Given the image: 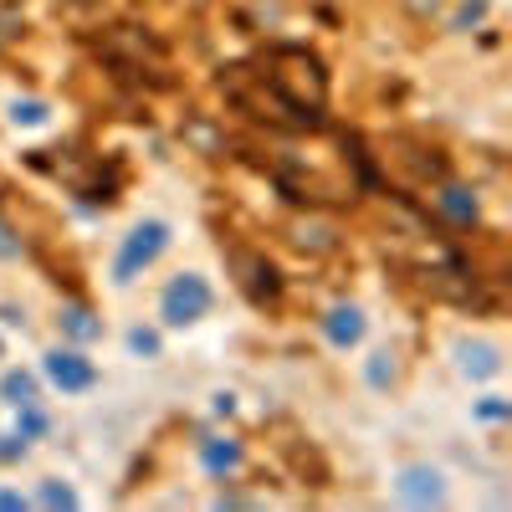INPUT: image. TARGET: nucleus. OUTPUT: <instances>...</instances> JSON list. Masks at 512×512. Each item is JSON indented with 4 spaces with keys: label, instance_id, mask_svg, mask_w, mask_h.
<instances>
[{
    "label": "nucleus",
    "instance_id": "3",
    "mask_svg": "<svg viewBox=\"0 0 512 512\" xmlns=\"http://www.w3.org/2000/svg\"><path fill=\"white\" fill-rule=\"evenodd\" d=\"M41 374H47L62 395H82V390H93V384H98V369L82 359L77 349H52L47 359H41Z\"/></svg>",
    "mask_w": 512,
    "mask_h": 512
},
{
    "label": "nucleus",
    "instance_id": "4",
    "mask_svg": "<svg viewBox=\"0 0 512 512\" xmlns=\"http://www.w3.org/2000/svg\"><path fill=\"white\" fill-rule=\"evenodd\" d=\"M400 502L410 507H436L441 502V472H431V466H405L400 482H395Z\"/></svg>",
    "mask_w": 512,
    "mask_h": 512
},
{
    "label": "nucleus",
    "instance_id": "14",
    "mask_svg": "<svg viewBox=\"0 0 512 512\" xmlns=\"http://www.w3.org/2000/svg\"><path fill=\"white\" fill-rule=\"evenodd\" d=\"M11 118H16V123H47V108H41V103H16Z\"/></svg>",
    "mask_w": 512,
    "mask_h": 512
},
{
    "label": "nucleus",
    "instance_id": "7",
    "mask_svg": "<svg viewBox=\"0 0 512 512\" xmlns=\"http://www.w3.org/2000/svg\"><path fill=\"white\" fill-rule=\"evenodd\" d=\"M456 354H461V369H466V374H477V379H492V374L502 369V359H497L492 344H461Z\"/></svg>",
    "mask_w": 512,
    "mask_h": 512
},
{
    "label": "nucleus",
    "instance_id": "15",
    "mask_svg": "<svg viewBox=\"0 0 512 512\" xmlns=\"http://www.w3.org/2000/svg\"><path fill=\"white\" fill-rule=\"evenodd\" d=\"M477 415H482V420H507V405L492 395V400H482V405H477Z\"/></svg>",
    "mask_w": 512,
    "mask_h": 512
},
{
    "label": "nucleus",
    "instance_id": "12",
    "mask_svg": "<svg viewBox=\"0 0 512 512\" xmlns=\"http://www.w3.org/2000/svg\"><path fill=\"white\" fill-rule=\"evenodd\" d=\"M41 502L47 507H77V492L62 487V482H41Z\"/></svg>",
    "mask_w": 512,
    "mask_h": 512
},
{
    "label": "nucleus",
    "instance_id": "10",
    "mask_svg": "<svg viewBox=\"0 0 512 512\" xmlns=\"http://www.w3.org/2000/svg\"><path fill=\"white\" fill-rule=\"evenodd\" d=\"M0 395H6V405H31V400H36V379L16 369V374L0 379Z\"/></svg>",
    "mask_w": 512,
    "mask_h": 512
},
{
    "label": "nucleus",
    "instance_id": "8",
    "mask_svg": "<svg viewBox=\"0 0 512 512\" xmlns=\"http://www.w3.org/2000/svg\"><path fill=\"white\" fill-rule=\"evenodd\" d=\"M441 210H446L451 221H477V195L461 190V185H446L441 190Z\"/></svg>",
    "mask_w": 512,
    "mask_h": 512
},
{
    "label": "nucleus",
    "instance_id": "13",
    "mask_svg": "<svg viewBox=\"0 0 512 512\" xmlns=\"http://www.w3.org/2000/svg\"><path fill=\"white\" fill-rule=\"evenodd\" d=\"M128 349H134V354H159V333L134 328V333H128Z\"/></svg>",
    "mask_w": 512,
    "mask_h": 512
},
{
    "label": "nucleus",
    "instance_id": "2",
    "mask_svg": "<svg viewBox=\"0 0 512 512\" xmlns=\"http://www.w3.org/2000/svg\"><path fill=\"white\" fill-rule=\"evenodd\" d=\"M205 313H210V282L195 277V272H180L175 282L164 287V297H159V318L169 328H185V323H195Z\"/></svg>",
    "mask_w": 512,
    "mask_h": 512
},
{
    "label": "nucleus",
    "instance_id": "5",
    "mask_svg": "<svg viewBox=\"0 0 512 512\" xmlns=\"http://www.w3.org/2000/svg\"><path fill=\"white\" fill-rule=\"evenodd\" d=\"M323 333H328V344H338V349H349V344H359L364 338V313L359 308H328V318H323Z\"/></svg>",
    "mask_w": 512,
    "mask_h": 512
},
{
    "label": "nucleus",
    "instance_id": "18",
    "mask_svg": "<svg viewBox=\"0 0 512 512\" xmlns=\"http://www.w3.org/2000/svg\"><path fill=\"white\" fill-rule=\"evenodd\" d=\"M0 507H11V512H16V507H26V497H21V492H0Z\"/></svg>",
    "mask_w": 512,
    "mask_h": 512
},
{
    "label": "nucleus",
    "instance_id": "16",
    "mask_svg": "<svg viewBox=\"0 0 512 512\" xmlns=\"http://www.w3.org/2000/svg\"><path fill=\"white\" fill-rule=\"evenodd\" d=\"M21 446H26L21 436H0V461H16V456H21Z\"/></svg>",
    "mask_w": 512,
    "mask_h": 512
},
{
    "label": "nucleus",
    "instance_id": "11",
    "mask_svg": "<svg viewBox=\"0 0 512 512\" xmlns=\"http://www.w3.org/2000/svg\"><path fill=\"white\" fill-rule=\"evenodd\" d=\"M16 410H21V420H16V436H21V441H31V436L47 431V415L36 410V400H31V405H16Z\"/></svg>",
    "mask_w": 512,
    "mask_h": 512
},
{
    "label": "nucleus",
    "instance_id": "9",
    "mask_svg": "<svg viewBox=\"0 0 512 512\" xmlns=\"http://www.w3.org/2000/svg\"><path fill=\"white\" fill-rule=\"evenodd\" d=\"M62 328L77 338V344H88V338H98V333H103V328L93 323V313H88V308H77V303H72V308H62Z\"/></svg>",
    "mask_w": 512,
    "mask_h": 512
},
{
    "label": "nucleus",
    "instance_id": "6",
    "mask_svg": "<svg viewBox=\"0 0 512 512\" xmlns=\"http://www.w3.org/2000/svg\"><path fill=\"white\" fill-rule=\"evenodd\" d=\"M200 461H205V472L226 477V472L241 466V446L236 441H200Z\"/></svg>",
    "mask_w": 512,
    "mask_h": 512
},
{
    "label": "nucleus",
    "instance_id": "1",
    "mask_svg": "<svg viewBox=\"0 0 512 512\" xmlns=\"http://www.w3.org/2000/svg\"><path fill=\"white\" fill-rule=\"evenodd\" d=\"M164 246H169V226H164V221H139L134 231L123 236V246H118L113 282H118V287H128V282H134V277L154 262V256H159Z\"/></svg>",
    "mask_w": 512,
    "mask_h": 512
},
{
    "label": "nucleus",
    "instance_id": "17",
    "mask_svg": "<svg viewBox=\"0 0 512 512\" xmlns=\"http://www.w3.org/2000/svg\"><path fill=\"white\" fill-rule=\"evenodd\" d=\"M0 256H21V241H11L6 226H0Z\"/></svg>",
    "mask_w": 512,
    "mask_h": 512
}]
</instances>
